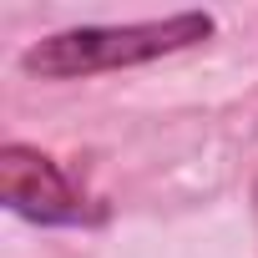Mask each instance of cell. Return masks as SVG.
<instances>
[{"label": "cell", "instance_id": "7a4b0ae2", "mask_svg": "<svg viewBox=\"0 0 258 258\" xmlns=\"http://www.w3.org/2000/svg\"><path fill=\"white\" fill-rule=\"evenodd\" d=\"M0 198L16 218L41 223V228L101 223V208L66 177V167L26 142H6V152H0Z\"/></svg>", "mask_w": 258, "mask_h": 258}, {"label": "cell", "instance_id": "3957f363", "mask_svg": "<svg viewBox=\"0 0 258 258\" xmlns=\"http://www.w3.org/2000/svg\"><path fill=\"white\" fill-rule=\"evenodd\" d=\"M253 218H258V187H253Z\"/></svg>", "mask_w": 258, "mask_h": 258}, {"label": "cell", "instance_id": "6da1fadb", "mask_svg": "<svg viewBox=\"0 0 258 258\" xmlns=\"http://www.w3.org/2000/svg\"><path fill=\"white\" fill-rule=\"evenodd\" d=\"M213 31H218V21L208 11H177V16H162V21H126V26H71V31L31 41L21 51V71L41 76V81L126 71V66H147V61L192 51Z\"/></svg>", "mask_w": 258, "mask_h": 258}]
</instances>
